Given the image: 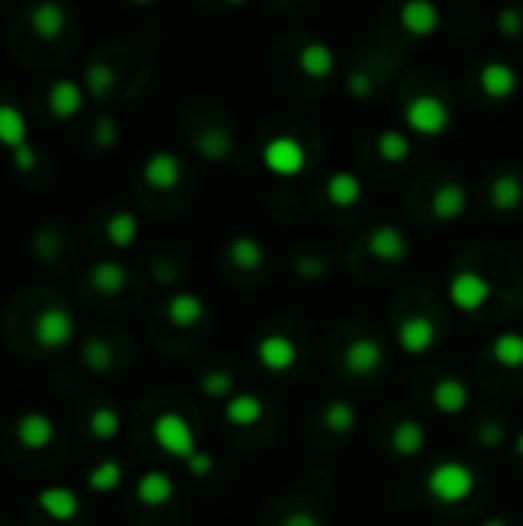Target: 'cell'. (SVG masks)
Segmentation results:
<instances>
[{
  "label": "cell",
  "instance_id": "cell-1",
  "mask_svg": "<svg viewBox=\"0 0 523 526\" xmlns=\"http://www.w3.org/2000/svg\"><path fill=\"white\" fill-rule=\"evenodd\" d=\"M425 487L428 493L437 499V502H444V505H462L474 487H477V477L474 471L465 465V462H456V459H447V462H440L428 471L425 477Z\"/></svg>",
  "mask_w": 523,
  "mask_h": 526
},
{
  "label": "cell",
  "instance_id": "cell-2",
  "mask_svg": "<svg viewBox=\"0 0 523 526\" xmlns=\"http://www.w3.org/2000/svg\"><path fill=\"white\" fill-rule=\"evenodd\" d=\"M450 108L440 102L437 96H416L407 102L404 108V124L425 136V139H437V136H444L450 130Z\"/></svg>",
  "mask_w": 523,
  "mask_h": 526
},
{
  "label": "cell",
  "instance_id": "cell-3",
  "mask_svg": "<svg viewBox=\"0 0 523 526\" xmlns=\"http://www.w3.org/2000/svg\"><path fill=\"white\" fill-rule=\"evenodd\" d=\"M154 440L164 453H170L176 459H185V462L197 453L194 428L179 413H160L154 419Z\"/></svg>",
  "mask_w": 523,
  "mask_h": 526
},
{
  "label": "cell",
  "instance_id": "cell-4",
  "mask_svg": "<svg viewBox=\"0 0 523 526\" xmlns=\"http://www.w3.org/2000/svg\"><path fill=\"white\" fill-rule=\"evenodd\" d=\"M262 164L274 176L293 179V176H299L305 170V148H302L299 139H293L287 133L284 136H274L262 148Z\"/></svg>",
  "mask_w": 523,
  "mask_h": 526
},
{
  "label": "cell",
  "instance_id": "cell-5",
  "mask_svg": "<svg viewBox=\"0 0 523 526\" xmlns=\"http://www.w3.org/2000/svg\"><path fill=\"white\" fill-rule=\"evenodd\" d=\"M450 302L465 311V314H477L490 299H493V283L480 274V271H456L450 277Z\"/></svg>",
  "mask_w": 523,
  "mask_h": 526
},
{
  "label": "cell",
  "instance_id": "cell-6",
  "mask_svg": "<svg viewBox=\"0 0 523 526\" xmlns=\"http://www.w3.org/2000/svg\"><path fill=\"white\" fill-rule=\"evenodd\" d=\"M34 339L44 348H50V351L71 345V339H74V317L65 308H59V305L44 308L34 317Z\"/></svg>",
  "mask_w": 523,
  "mask_h": 526
},
{
  "label": "cell",
  "instance_id": "cell-7",
  "mask_svg": "<svg viewBox=\"0 0 523 526\" xmlns=\"http://www.w3.org/2000/svg\"><path fill=\"white\" fill-rule=\"evenodd\" d=\"M437 336H440L437 323L425 314H413V317H404L397 323V345L413 357L431 351L437 345Z\"/></svg>",
  "mask_w": 523,
  "mask_h": 526
},
{
  "label": "cell",
  "instance_id": "cell-8",
  "mask_svg": "<svg viewBox=\"0 0 523 526\" xmlns=\"http://www.w3.org/2000/svg\"><path fill=\"white\" fill-rule=\"evenodd\" d=\"M256 357H259V363H262L265 370H271V373H284V370L296 367L299 351H296V345H293L290 336H284V333H268V336L259 339V345H256Z\"/></svg>",
  "mask_w": 523,
  "mask_h": 526
},
{
  "label": "cell",
  "instance_id": "cell-9",
  "mask_svg": "<svg viewBox=\"0 0 523 526\" xmlns=\"http://www.w3.org/2000/svg\"><path fill=\"white\" fill-rule=\"evenodd\" d=\"M367 250L370 256H376L379 262H404L410 256V237L394 228V225H379L370 237H367Z\"/></svg>",
  "mask_w": 523,
  "mask_h": 526
},
{
  "label": "cell",
  "instance_id": "cell-10",
  "mask_svg": "<svg viewBox=\"0 0 523 526\" xmlns=\"http://www.w3.org/2000/svg\"><path fill=\"white\" fill-rule=\"evenodd\" d=\"M477 84L490 99H511L520 87V74H517L514 65H508L502 59H493V62H487L484 68H480Z\"/></svg>",
  "mask_w": 523,
  "mask_h": 526
},
{
  "label": "cell",
  "instance_id": "cell-11",
  "mask_svg": "<svg viewBox=\"0 0 523 526\" xmlns=\"http://www.w3.org/2000/svg\"><path fill=\"white\" fill-rule=\"evenodd\" d=\"M468 210V188L456 179L444 182L431 197V216L437 222H456Z\"/></svg>",
  "mask_w": 523,
  "mask_h": 526
},
{
  "label": "cell",
  "instance_id": "cell-12",
  "mask_svg": "<svg viewBox=\"0 0 523 526\" xmlns=\"http://www.w3.org/2000/svg\"><path fill=\"white\" fill-rule=\"evenodd\" d=\"M142 176L154 191H170L182 179V160L173 151H157L145 160Z\"/></svg>",
  "mask_w": 523,
  "mask_h": 526
},
{
  "label": "cell",
  "instance_id": "cell-13",
  "mask_svg": "<svg viewBox=\"0 0 523 526\" xmlns=\"http://www.w3.org/2000/svg\"><path fill=\"white\" fill-rule=\"evenodd\" d=\"M444 16H440V7L431 4V0H410V4L400 7V25L404 31H410L413 37H431Z\"/></svg>",
  "mask_w": 523,
  "mask_h": 526
},
{
  "label": "cell",
  "instance_id": "cell-14",
  "mask_svg": "<svg viewBox=\"0 0 523 526\" xmlns=\"http://www.w3.org/2000/svg\"><path fill=\"white\" fill-rule=\"evenodd\" d=\"M16 437H19L22 447H28V450H44V447H50L53 437H56V425H53V419L47 413L31 410V413H25L16 422Z\"/></svg>",
  "mask_w": 523,
  "mask_h": 526
},
{
  "label": "cell",
  "instance_id": "cell-15",
  "mask_svg": "<svg viewBox=\"0 0 523 526\" xmlns=\"http://www.w3.org/2000/svg\"><path fill=\"white\" fill-rule=\"evenodd\" d=\"M431 400H434V407L440 413H447V416H459L468 410V403H471V391L468 385L459 379V376H447V379H440L431 391Z\"/></svg>",
  "mask_w": 523,
  "mask_h": 526
},
{
  "label": "cell",
  "instance_id": "cell-16",
  "mask_svg": "<svg viewBox=\"0 0 523 526\" xmlns=\"http://www.w3.org/2000/svg\"><path fill=\"white\" fill-rule=\"evenodd\" d=\"M385 351L376 339H354L345 351V367L354 376H370L382 367Z\"/></svg>",
  "mask_w": 523,
  "mask_h": 526
},
{
  "label": "cell",
  "instance_id": "cell-17",
  "mask_svg": "<svg viewBox=\"0 0 523 526\" xmlns=\"http://www.w3.org/2000/svg\"><path fill=\"white\" fill-rule=\"evenodd\" d=\"M339 59H336V50L324 40H308V44L299 50V68L308 74V77H330L336 71Z\"/></svg>",
  "mask_w": 523,
  "mask_h": 526
},
{
  "label": "cell",
  "instance_id": "cell-18",
  "mask_svg": "<svg viewBox=\"0 0 523 526\" xmlns=\"http://www.w3.org/2000/svg\"><path fill=\"white\" fill-rule=\"evenodd\" d=\"M173 493H176V483H173V477L164 474V471H148V474H142L139 483H136V499H139L142 505H148V508L167 505V502L173 499Z\"/></svg>",
  "mask_w": 523,
  "mask_h": 526
},
{
  "label": "cell",
  "instance_id": "cell-19",
  "mask_svg": "<svg viewBox=\"0 0 523 526\" xmlns=\"http://www.w3.org/2000/svg\"><path fill=\"white\" fill-rule=\"evenodd\" d=\"M228 259L240 268V271H259L265 265V247L262 240L250 237V234H234L228 240Z\"/></svg>",
  "mask_w": 523,
  "mask_h": 526
},
{
  "label": "cell",
  "instance_id": "cell-20",
  "mask_svg": "<svg viewBox=\"0 0 523 526\" xmlns=\"http://www.w3.org/2000/svg\"><path fill=\"white\" fill-rule=\"evenodd\" d=\"M37 505L44 508L53 520H71L80 511V499L68 487H47V490H40Z\"/></svg>",
  "mask_w": 523,
  "mask_h": 526
},
{
  "label": "cell",
  "instance_id": "cell-21",
  "mask_svg": "<svg viewBox=\"0 0 523 526\" xmlns=\"http://www.w3.org/2000/svg\"><path fill=\"white\" fill-rule=\"evenodd\" d=\"M327 197H330V204H336V207H354L357 200L364 197V182H360L357 173L336 170L327 179Z\"/></svg>",
  "mask_w": 523,
  "mask_h": 526
},
{
  "label": "cell",
  "instance_id": "cell-22",
  "mask_svg": "<svg viewBox=\"0 0 523 526\" xmlns=\"http://www.w3.org/2000/svg\"><path fill=\"white\" fill-rule=\"evenodd\" d=\"M490 204L496 213H514L523 204V182L514 173H502L490 185Z\"/></svg>",
  "mask_w": 523,
  "mask_h": 526
},
{
  "label": "cell",
  "instance_id": "cell-23",
  "mask_svg": "<svg viewBox=\"0 0 523 526\" xmlns=\"http://www.w3.org/2000/svg\"><path fill=\"white\" fill-rule=\"evenodd\" d=\"M425 443H428V431L416 422V419H404L394 434H391V447L397 456H404V459H413L425 450Z\"/></svg>",
  "mask_w": 523,
  "mask_h": 526
},
{
  "label": "cell",
  "instance_id": "cell-24",
  "mask_svg": "<svg viewBox=\"0 0 523 526\" xmlns=\"http://www.w3.org/2000/svg\"><path fill=\"white\" fill-rule=\"evenodd\" d=\"M265 416V400L259 394H234L225 400V419L231 425H256Z\"/></svg>",
  "mask_w": 523,
  "mask_h": 526
},
{
  "label": "cell",
  "instance_id": "cell-25",
  "mask_svg": "<svg viewBox=\"0 0 523 526\" xmlns=\"http://www.w3.org/2000/svg\"><path fill=\"white\" fill-rule=\"evenodd\" d=\"M80 108H84V90H80L74 80H56L50 87V111L59 120L74 117Z\"/></svg>",
  "mask_w": 523,
  "mask_h": 526
},
{
  "label": "cell",
  "instance_id": "cell-26",
  "mask_svg": "<svg viewBox=\"0 0 523 526\" xmlns=\"http://www.w3.org/2000/svg\"><path fill=\"white\" fill-rule=\"evenodd\" d=\"M127 280H130L127 268L120 265V262H114V259H102V262H96L90 268V283H93L99 293H105V296L120 293V290L127 287Z\"/></svg>",
  "mask_w": 523,
  "mask_h": 526
},
{
  "label": "cell",
  "instance_id": "cell-27",
  "mask_svg": "<svg viewBox=\"0 0 523 526\" xmlns=\"http://www.w3.org/2000/svg\"><path fill=\"white\" fill-rule=\"evenodd\" d=\"M167 317L176 323V327H194V323H200L207 317V305L194 293H176L167 302Z\"/></svg>",
  "mask_w": 523,
  "mask_h": 526
},
{
  "label": "cell",
  "instance_id": "cell-28",
  "mask_svg": "<svg viewBox=\"0 0 523 526\" xmlns=\"http://www.w3.org/2000/svg\"><path fill=\"white\" fill-rule=\"evenodd\" d=\"M28 142V124L25 114L16 105H0V145L16 151Z\"/></svg>",
  "mask_w": 523,
  "mask_h": 526
},
{
  "label": "cell",
  "instance_id": "cell-29",
  "mask_svg": "<svg viewBox=\"0 0 523 526\" xmlns=\"http://www.w3.org/2000/svg\"><path fill=\"white\" fill-rule=\"evenodd\" d=\"M31 31L40 40H56L65 31V10L59 4H40L31 10Z\"/></svg>",
  "mask_w": 523,
  "mask_h": 526
},
{
  "label": "cell",
  "instance_id": "cell-30",
  "mask_svg": "<svg viewBox=\"0 0 523 526\" xmlns=\"http://www.w3.org/2000/svg\"><path fill=\"white\" fill-rule=\"evenodd\" d=\"M493 360L505 370H517L523 367V333L505 330L493 339Z\"/></svg>",
  "mask_w": 523,
  "mask_h": 526
},
{
  "label": "cell",
  "instance_id": "cell-31",
  "mask_svg": "<svg viewBox=\"0 0 523 526\" xmlns=\"http://www.w3.org/2000/svg\"><path fill=\"white\" fill-rule=\"evenodd\" d=\"M376 154L385 160V164H404V160L413 154V142L400 130H382L376 139Z\"/></svg>",
  "mask_w": 523,
  "mask_h": 526
},
{
  "label": "cell",
  "instance_id": "cell-32",
  "mask_svg": "<svg viewBox=\"0 0 523 526\" xmlns=\"http://www.w3.org/2000/svg\"><path fill=\"white\" fill-rule=\"evenodd\" d=\"M105 231H108V240L117 250H127V247L136 244V237H139V219L130 210H120L108 219Z\"/></svg>",
  "mask_w": 523,
  "mask_h": 526
},
{
  "label": "cell",
  "instance_id": "cell-33",
  "mask_svg": "<svg viewBox=\"0 0 523 526\" xmlns=\"http://www.w3.org/2000/svg\"><path fill=\"white\" fill-rule=\"evenodd\" d=\"M324 428L333 434H351L357 428V407L348 400H330L324 407Z\"/></svg>",
  "mask_w": 523,
  "mask_h": 526
},
{
  "label": "cell",
  "instance_id": "cell-34",
  "mask_svg": "<svg viewBox=\"0 0 523 526\" xmlns=\"http://www.w3.org/2000/svg\"><path fill=\"white\" fill-rule=\"evenodd\" d=\"M194 148L200 151V157H207V160H213V164H219V160H225L231 154V136L222 127H210V130H204L194 139Z\"/></svg>",
  "mask_w": 523,
  "mask_h": 526
},
{
  "label": "cell",
  "instance_id": "cell-35",
  "mask_svg": "<svg viewBox=\"0 0 523 526\" xmlns=\"http://www.w3.org/2000/svg\"><path fill=\"white\" fill-rule=\"evenodd\" d=\"M120 480H124V468H120V462H114V459L99 462V465L87 474L90 490H96V493H111V490H117Z\"/></svg>",
  "mask_w": 523,
  "mask_h": 526
},
{
  "label": "cell",
  "instance_id": "cell-36",
  "mask_svg": "<svg viewBox=\"0 0 523 526\" xmlns=\"http://www.w3.org/2000/svg\"><path fill=\"white\" fill-rule=\"evenodd\" d=\"M84 363H87V367H90L93 373H99V376L111 373V367H114V351H111V345H108L105 339H99V336L87 339V345H84Z\"/></svg>",
  "mask_w": 523,
  "mask_h": 526
},
{
  "label": "cell",
  "instance_id": "cell-37",
  "mask_svg": "<svg viewBox=\"0 0 523 526\" xmlns=\"http://www.w3.org/2000/svg\"><path fill=\"white\" fill-rule=\"evenodd\" d=\"M90 431L96 440H111L120 434V413L114 407H96L90 416Z\"/></svg>",
  "mask_w": 523,
  "mask_h": 526
},
{
  "label": "cell",
  "instance_id": "cell-38",
  "mask_svg": "<svg viewBox=\"0 0 523 526\" xmlns=\"http://www.w3.org/2000/svg\"><path fill=\"white\" fill-rule=\"evenodd\" d=\"M87 87L96 99H105L114 90V68L105 62H90L87 65Z\"/></svg>",
  "mask_w": 523,
  "mask_h": 526
},
{
  "label": "cell",
  "instance_id": "cell-39",
  "mask_svg": "<svg viewBox=\"0 0 523 526\" xmlns=\"http://www.w3.org/2000/svg\"><path fill=\"white\" fill-rule=\"evenodd\" d=\"M200 388H204V394L213 397V400H231L234 397V379L225 370H210L204 379H200Z\"/></svg>",
  "mask_w": 523,
  "mask_h": 526
},
{
  "label": "cell",
  "instance_id": "cell-40",
  "mask_svg": "<svg viewBox=\"0 0 523 526\" xmlns=\"http://www.w3.org/2000/svg\"><path fill=\"white\" fill-rule=\"evenodd\" d=\"M496 28H499V34H505V37H520V31H523V13H520L517 7L499 10V13H496Z\"/></svg>",
  "mask_w": 523,
  "mask_h": 526
},
{
  "label": "cell",
  "instance_id": "cell-41",
  "mask_svg": "<svg viewBox=\"0 0 523 526\" xmlns=\"http://www.w3.org/2000/svg\"><path fill=\"white\" fill-rule=\"evenodd\" d=\"M505 425L502 422H496V419H490V422H484V428L477 431V443L484 450H496V447H502L505 443Z\"/></svg>",
  "mask_w": 523,
  "mask_h": 526
},
{
  "label": "cell",
  "instance_id": "cell-42",
  "mask_svg": "<svg viewBox=\"0 0 523 526\" xmlns=\"http://www.w3.org/2000/svg\"><path fill=\"white\" fill-rule=\"evenodd\" d=\"M330 271V262L327 259H311V256H299L296 259V274L302 280H320Z\"/></svg>",
  "mask_w": 523,
  "mask_h": 526
},
{
  "label": "cell",
  "instance_id": "cell-43",
  "mask_svg": "<svg viewBox=\"0 0 523 526\" xmlns=\"http://www.w3.org/2000/svg\"><path fill=\"white\" fill-rule=\"evenodd\" d=\"M34 253L44 259V262H50L56 253H59V237L50 231V228H44V231H37L34 234Z\"/></svg>",
  "mask_w": 523,
  "mask_h": 526
},
{
  "label": "cell",
  "instance_id": "cell-44",
  "mask_svg": "<svg viewBox=\"0 0 523 526\" xmlns=\"http://www.w3.org/2000/svg\"><path fill=\"white\" fill-rule=\"evenodd\" d=\"M345 90L354 96V99H370L373 96V80H370V74H364V71H354V74H348V80H345Z\"/></svg>",
  "mask_w": 523,
  "mask_h": 526
},
{
  "label": "cell",
  "instance_id": "cell-45",
  "mask_svg": "<svg viewBox=\"0 0 523 526\" xmlns=\"http://www.w3.org/2000/svg\"><path fill=\"white\" fill-rule=\"evenodd\" d=\"M96 145L99 148H114L117 142V124H114V117H99V124H96Z\"/></svg>",
  "mask_w": 523,
  "mask_h": 526
},
{
  "label": "cell",
  "instance_id": "cell-46",
  "mask_svg": "<svg viewBox=\"0 0 523 526\" xmlns=\"http://www.w3.org/2000/svg\"><path fill=\"white\" fill-rule=\"evenodd\" d=\"M13 164H16V170L19 173H31L34 167H37V151L25 142L22 148H16L13 151Z\"/></svg>",
  "mask_w": 523,
  "mask_h": 526
},
{
  "label": "cell",
  "instance_id": "cell-47",
  "mask_svg": "<svg viewBox=\"0 0 523 526\" xmlns=\"http://www.w3.org/2000/svg\"><path fill=\"white\" fill-rule=\"evenodd\" d=\"M213 468H216V459H213L210 453H194V456L188 459V471H191V474H197V477L210 474Z\"/></svg>",
  "mask_w": 523,
  "mask_h": 526
},
{
  "label": "cell",
  "instance_id": "cell-48",
  "mask_svg": "<svg viewBox=\"0 0 523 526\" xmlns=\"http://www.w3.org/2000/svg\"><path fill=\"white\" fill-rule=\"evenodd\" d=\"M280 526H324V523H320V517L311 514V511H296V514L284 517V523H280Z\"/></svg>",
  "mask_w": 523,
  "mask_h": 526
},
{
  "label": "cell",
  "instance_id": "cell-49",
  "mask_svg": "<svg viewBox=\"0 0 523 526\" xmlns=\"http://www.w3.org/2000/svg\"><path fill=\"white\" fill-rule=\"evenodd\" d=\"M480 526H508V520L505 517H490V520H484Z\"/></svg>",
  "mask_w": 523,
  "mask_h": 526
},
{
  "label": "cell",
  "instance_id": "cell-50",
  "mask_svg": "<svg viewBox=\"0 0 523 526\" xmlns=\"http://www.w3.org/2000/svg\"><path fill=\"white\" fill-rule=\"evenodd\" d=\"M514 447H517V456L523 459V431L517 434V443H514Z\"/></svg>",
  "mask_w": 523,
  "mask_h": 526
}]
</instances>
